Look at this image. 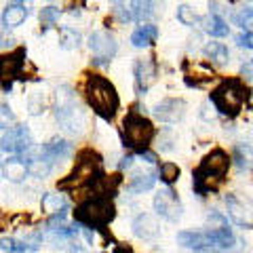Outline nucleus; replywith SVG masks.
I'll use <instances>...</instances> for the list:
<instances>
[{
    "mask_svg": "<svg viewBox=\"0 0 253 253\" xmlns=\"http://www.w3.org/2000/svg\"><path fill=\"white\" fill-rule=\"evenodd\" d=\"M154 184H156V175H154V173H150V171L135 173V175L131 177V181H129V190H131V192H135V194H139V192H146V190L154 188Z\"/></svg>",
    "mask_w": 253,
    "mask_h": 253,
    "instance_id": "obj_22",
    "label": "nucleus"
},
{
    "mask_svg": "<svg viewBox=\"0 0 253 253\" xmlns=\"http://www.w3.org/2000/svg\"><path fill=\"white\" fill-rule=\"evenodd\" d=\"M59 44L63 49H74L81 44V34L72 28H61L59 30Z\"/></svg>",
    "mask_w": 253,
    "mask_h": 253,
    "instance_id": "obj_27",
    "label": "nucleus"
},
{
    "mask_svg": "<svg viewBox=\"0 0 253 253\" xmlns=\"http://www.w3.org/2000/svg\"><path fill=\"white\" fill-rule=\"evenodd\" d=\"M158 175H161V181H165L167 186L175 184L179 179V167L175 163H163L161 169H158Z\"/></svg>",
    "mask_w": 253,
    "mask_h": 253,
    "instance_id": "obj_26",
    "label": "nucleus"
},
{
    "mask_svg": "<svg viewBox=\"0 0 253 253\" xmlns=\"http://www.w3.org/2000/svg\"><path fill=\"white\" fill-rule=\"evenodd\" d=\"M114 2V13L123 21L137 19V2L139 0H112Z\"/></svg>",
    "mask_w": 253,
    "mask_h": 253,
    "instance_id": "obj_23",
    "label": "nucleus"
},
{
    "mask_svg": "<svg viewBox=\"0 0 253 253\" xmlns=\"http://www.w3.org/2000/svg\"><path fill=\"white\" fill-rule=\"evenodd\" d=\"M66 209H68V203L61 194H44L42 196V211L49 213L51 217L66 213Z\"/></svg>",
    "mask_w": 253,
    "mask_h": 253,
    "instance_id": "obj_21",
    "label": "nucleus"
},
{
    "mask_svg": "<svg viewBox=\"0 0 253 253\" xmlns=\"http://www.w3.org/2000/svg\"><path fill=\"white\" fill-rule=\"evenodd\" d=\"M28 17V9L26 4H9L2 13V26L6 28H17L21 26Z\"/></svg>",
    "mask_w": 253,
    "mask_h": 253,
    "instance_id": "obj_19",
    "label": "nucleus"
},
{
    "mask_svg": "<svg viewBox=\"0 0 253 253\" xmlns=\"http://www.w3.org/2000/svg\"><path fill=\"white\" fill-rule=\"evenodd\" d=\"M232 21L236 26H241L245 32H253V9H241L239 13H234Z\"/></svg>",
    "mask_w": 253,
    "mask_h": 253,
    "instance_id": "obj_28",
    "label": "nucleus"
},
{
    "mask_svg": "<svg viewBox=\"0 0 253 253\" xmlns=\"http://www.w3.org/2000/svg\"><path fill=\"white\" fill-rule=\"evenodd\" d=\"M154 211L167 221H177L181 217V203L171 188L161 190L154 196Z\"/></svg>",
    "mask_w": 253,
    "mask_h": 253,
    "instance_id": "obj_9",
    "label": "nucleus"
},
{
    "mask_svg": "<svg viewBox=\"0 0 253 253\" xmlns=\"http://www.w3.org/2000/svg\"><path fill=\"white\" fill-rule=\"evenodd\" d=\"M177 243L186 249H194V251H207L213 247V241H211V234L205 230V232H190L184 230L177 234Z\"/></svg>",
    "mask_w": 253,
    "mask_h": 253,
    "instance_id": "obj_12",
    "label": "nucleus"
},
{
    "mask_svg": "<svg viewBox=\"0 0 253 253\" xmlns=\"http://www.w3.org/2000/svg\"><path fill=\"white\" fill-rule=\"evenodd\" d=\"M177 19L184 23V26H196L199 21H203L199 15L194 13V9H190V6H186V4L177 6Z\"/></svg>",
    "mask_w": 253,
    "mask_h": 253,
    "instance_id": "obj_29",
    "label": "nucleus"
},
{
    "mask_svg": "<svg viewBox=\"0 0 253 253\" xmlns=\"http://www.w3.org/2000/svg\"><path fill=\"white\" fill-rule=\"evenodd\" d=\"M123 135H125V146L141 152V150H146L150 146V141L154 139L156 129L148 118H144L137 112H131L123 123Z\"/></svg>",
    "mask_w": 253,
    "mask_h": 253,
    "instance_id": "obj_7",
    "label": "nucleus"
},
{
    "mask_svg": "<svg viewBox=\"0 0 253 253\" xmlns=\"http://www.w3.org/2000/svg\"><path fill=\"white\" fill-rule=\"evenodd\" d=\"M230 169V158L224 150H213L201 161V165L192 173V188L196 194H209L224 184V177Z\"/></svg>",
    "mask_w": 253,
    "mask_h": 253,
    "instance_id": "obj_1",
    "label": "nucleus"
},
{
    "mask_svg": "<svg viewBox=\"0 0 253 253\" xmlns=\"http://www.w3.org/2000/svg\"><path fill=\"white\" fill-rule=\"evenodd\" d=\"M241 74H243L245 81H253V59H249L247 63H243Z\"/></svg>",
    "mask_w": 253,
    "mask_h": 253,
    "instance_id": "obj_32",
    "label": "nucleus"
},
{
    "mask_svg": "<svg viewBox=\"0 0 253 253\" xmlns=\"http://www.w3.org/2000/svg\"><path fill=\"white\" fill-rule=\"evenodd\" d=\"M247 97H249L247 86H245L241 81H236V78L234 81L221 83L217 89L211 93V101H213V106L217 108V112L224 114V116H230V118H234L241 112Z\"/></svg>",
    "mask_w": 253,
    "mask_h": 253,
    "instance_id": "obj_4",
    "label": "nucleus"
},
{
    "mask_svg": "<svg viewBox=\"0 0 253 253\" xmlns=\"http://www.w3.org/2000/svg\"><path fill=\"white\" fill-rule=\"evenodd\" d=\"M41 150H42V154H44L46 158H51V161L55 163V161H59V158L70 156V152H72V144H70V141H66V139L55 137V139L49 141V144H44Z\"/></svg>",
    "mask_w": 253,
    "mask_h": 253,
    "instance_id": "obj_17",
    "label": "nucleus"
},
{
    "mask_svg": "<svg viewBox=\"0 0 253 253\" xmlns=\"http://www.w3.org/2000/svg\"><path fill=\"white\" fill-rule=\"evenodd\" d=\"M68 253H84V249L81 247V245H72V247L68 249Z\"/></svg>",
    "mask_w": 253,
    "mask_h": 253,
    "instance_id": "obj_35",
    "label": "nucleus"
},
{
    "mask_svg": "<svg viewBox=\"0 0 253 253\" xmlns=\"http://www.w3.org/2000/svg\"><path fill=\"white\" fill-rule=\"evenodd\" d=\"M89 49L95 55V61L97 63H108L116 55L118 46H116V41H114V36L110 34V32L97 30V32H93V34L89 36Z\"/></svg>",
    "mask_w": 253,
    "mask_h": 253,
    "instance_id": "obj_8",
    "label": "nucleus"
},
{
    "mask_svg": "<svg viewBox=\"0 0 253 253\" xmlns=\"http://www.w3.org/2000/svg\"><path fill=\"white\" fill-rule=\"evenodd\" d=\"M184 110H186V104L181 99H165L156 106L154 114L163 123H177L184 116Z\"/></svg>",
    "mask_w": 253,
    "mask_h": 253,
    "instance_id": "obj_13",
    "label": "nucleus"
},
{
    "mask_svg": "<svg viewBox=\"0 0 253 253\" xmlns=\"http://www.w3.org/2000/svg\"><path fill=\"white\" fill-rule=\"evenodd\" d=\"M156 36H158L156 26H152V23H144V26H139V28L131 34V42H133V46L141 49V46L152 44V42L156 41Z\"/></svg>",
    "mask_w": 253,
    "mask_h": 253,
    "instance_id": "obj_18",
    "label": "nucleus"
},
{
    "mask_svg": "<svg viewBox=\"0 0 253 253\" xmlns=\"http://www.w3.org/2000/svg\"><path fill=\"white\" fill-rule=\"evenodd\" d=\"M59 125L63 126V131L68 133H81L84 126V116L78 108V101L74 99V93L70 91V86H61L57 91V110H55Z\"/></svg>",
    "mask_w": 253,
    "mask_h": 253,
    "instance_id": "obj_6",
    "label": "nucleus"
},
{
    "mask_svg": "<svg viewBox=\"0 0 253 253\" xmlns=\"http://www.w3.org/2000/svg\"><path fill=\"white\" fill-rule=\"evenodd\" d=\"M203 30L207 32L209 36H215V38H221V36H228V32H230V28H228V23L217 17V15H207L203 21Z\"/></svg>",
    "mask_w": 253,
    "mask_h": 253,
    "instance_id": "obj_20",
    "label": "nucleus"
},
{
    "mask_svg": "<svg viewBox=\"0 0 253 253\" xmlns=\"http://www.w3.org/2000/svg\"><path fill=\"white\" fill-rule=\"evenodd\" d=\"M226 207H228V215L232 217V221L241 228H253V211L247 209V205L241 203L234 194L226 196Z\"/></svg>",
    "mask_w": 253,
    "mask_h": 253,
    "instance_id": "obj_10",
    "label": "nucleus"
},
{
    "mask_svg": "<svg viewBox=\"0 0 253 253\" xmlns=\"http://www.w3.org/2000/svg\"><path fill=\"white\" fill-rule=\"evenodd\" d=\"M23 59H26V51L19 49L17 53L6 55L2 59V91H11L13 78L19 74V70L23 68Z\"/></svg>",
    "mask_w": 253,
    "mask_h": 253,
    "instance_id": "obj_11",
    "label": "nucleus"
},
{
    "mask_svg": "<svg viewBox=\"0 0 253 253\" xmlns=\"http://www.w3.org/2000/svg\"><path fill=\"white\" fill-rule=\"evenodd\" d=\"M131 165H133V156H126V158H123V161H121L118 167H121V169H129Z\"/></svg>",
    "mask_w": 253,
    "mask_h": 253,
    "instance_id": "obj_34",
    "label": "nucleus"
},
{
    "mask_svg": "<svg viewBox=\"0 0 253 253\" xmlns=\"http://www.w3.org/2000/svg\"><path fill=\"white\" fill-rule=\"evenodd\" d=\"M232 161L239 165L241 169H245V171L253 169V148L249 144H239V146L234 148Z\"/></svg>",
    "mask_w": 253,
    "mask_h": 253,
    "instance_id": "obj_24",
    "label": "nucleus"
},
{
    "mask_svg": "<svg viewBox=\"0 0 253 253\" xmlns=\"http://www.w3.org/2000/svg\"><path fill=\"white\" fill-rule=\"evenodd\" d=\"M236 42L245 49H253V32H245V34H239L236 36Z\"/></svg>",
    "mask_w": 253,
    "mask_h": 253,
    "instance_id": "obj_31",
    "label": "nucleus"
},
{
    "mask_svg": "<svg viewBox=\"0 0 253 253\" xmlns=\"http://www.w3.org/2000/svg\"><path fill=\"white\" fill-rule=\"evenodd\" d=\"M112 253H133V249H131V247H126V245H116Z\"/></svg>",
    "mask_w": 253,
    "mask_h": 253,
    "instance_id": "obj_33",
    "label": "nucleus"
},
{
    "mask_svg": "<svg viewBox=\"0 0 253 253\" xmlns=\"http://www.w3.org/2000/svg\"><path fill=\"white\" fill-rule=\"evenodd\" d=\"M74 219L93 230H101L114 219V205L108 196H93L81 203L74 211Z\"/></svg>",
    "mask_w": 253,
    "mask_h": 253,
    "instance_id": "obj_3",
    "label": "nucleus"
},
{
    "mask_svg": "<svg viewBox=\"0 0 253 253\" xmlns=\"http://www.w3.org/2000/svg\"><path fill=\"white\" fill-rule=\"evenodd\" d=\"M2 175L6 179H13V181H19L26 175H30L26 158H23V156H11L9 161H4L2 163Z\"/></svg>",
    "mask_w": 253,
    "mask_h": 253,
    "instance_id": "obj_16",
    "label": "nucleus"
},
{
    "mask_svg": "<svg viewBox=\"0 0 253 253\" xmlns=\"http://www.w3.org/2000/svg\"><path fill=\"white\" fill-rule=\"evenodd\" d=\"M84 93H86V101H89V106L93 108V112L99 114L101 118H106V121H112L118 106H121L114 86L110 84L104 76L93 74L86 78Z\"/></svg>",
    "mask_w": 253,
    "mask_h": 253,
    "instance_id": "obj_2",
    "label": "nucleus"
},
{
    "mask_svg": "<svg viewBox=\"0 0 253 253\" xmlns=\"http://www.w3.org/2000/svg\"><path fill=\"white\" fill-rule=\"evenodd\" d=\"M196 253H215V251H211V249H207V251H196Z\"/></svg>",
    "mask_w": 253,
    "mask_h": 253,
    "instance_id": "obj_36",
    "label": "nucleus"
},
{
    "mask_svg": "<svg viewBox=\"0 0 253 253\" xmlns=\"http://www.w3.org/2000/svg\"><path fill=\"white\" fill-rule=\"evenodd\" d=\"M205 55L211 59V61H215L219 63V66H224V63H228V46L226 44H221V42H207V46H205Z\"/></svg>",
    "mask_w": 253,
    "mask_h": 253,
    "instance_id": "obj_25",
    "label": "nucleus"
},
{
    "mask_svg": "<svg viewBox=\"0 0 253 253\" xmlns=\"http://www.w3.org/2000/svg\"><path fill=\"white\" fill-rule=\"evenodd\" d=\"M133 232L139 239H154L158 234V221L150 215V213H141L133 221Z\"/></svg>",
    "mask_w": 253,
    "mask_h": 253,
    "instance_id": "obj_15",
    "label": "nucleus"
},
{
    "mask_svg": "<svg viewBox=\"0 0 253 253\" xmlns=\"http://www.w3.org/2000/svg\"><path fill=\"white\" fill-rule=\"evenodd\" d=\"M101 163L95 152H83L81 158L76 161L74 171L68 175V179L61 181V188H89L93 181L101 179Z\"/></svg>",
    "mask_w": 253,
    "mask_h": 253,
    "instance_id": "obj_5",
    "label": "nucleus"
},
{
    "mask_svg": "<svg viewBox=\"0 0 253 253\" xmlns=\"http://www.w3.org/2000/svg\"><path fill=\"white\" fill-rule=\"evenodd\" d=\"M156 81V66L152 59H139L135 63V84L139 93H146Z\"/></svg>",
    "mask_w": 253,
    "mask_h": 253,
    "instance_id": "obj_14",
    "label": "nucleus"
},
{
    "mask_svg": "<svg viewBox=\"0 0 253 253\" xmlns=\"http://www.w3.org/2000/svg\"><path fill=\"white\" fill-rule=\"evenodd\" d=\"M57 19H59V9H55V6H46V9L41 11V21H42L44 28L53 26Z\"/></svg>",
    "mask_w": 253,
    "mask_h": 253,
    "instance_id": "obj_30",
    "label": "nucleus"
}]
</instances>
